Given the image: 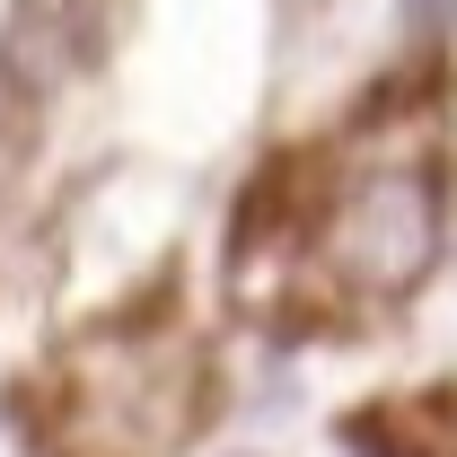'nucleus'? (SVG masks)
Instances as JSON below:
<instances>
[]
</instances>
